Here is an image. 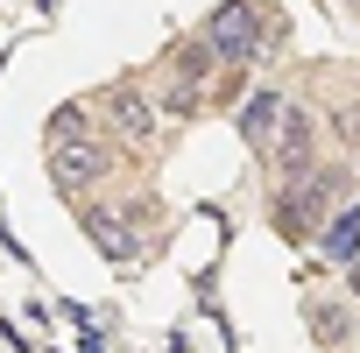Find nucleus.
Returning <instances> with one entry per match:
<instances>
[{"mask_svg": "<svg viewBox=\"0 0 360 353\" xmlns=\"http://www.w3.org/2000/svg\"><path fill=\"white\" fill-rule=\"evenodd\" d=\"M50 169H57L64 191H99L106 176L120 169V148L92 127L85 106H64V113L50 120Z\"/></svg>", "mask_w": 360, "mask_h": 353, "instance_id": "1", "label": "nucleus"}, {"mask_svg": "<svg viewBox=\"0 0 360 353\" xmlns=\"http://www.w3.org/2000/svg\"><path fill=\"white\" fill-rule=\"evenodd\" d=\"M332 205H339V169L332 162H318L311 176H297V184H276V219L290 233H318Z\"/></svg>", "mask_w": 360, "mask_h": 353, "instance_id": "2", "label": "nucleus"}, {"mask_svg": "<svg viewBox=\"0 0 360 353\" xmlns=\"http://www.w3.org/2000/svg\"><path fill=\"white\" fill-rule=\"evenodd\" d=\"M205 43L219 64H255L262 57V8L255 0H226V8L205 15Z\"/></svg>", "mask_w": 360, "mask_h": 353, "instance_id": "3", "label": "nucleus"}, {"mask_svg": "<svg viewBox=\"0 0 360 353\" xmlns=\"http://www.w3.org/2000/svg\"><path fill=\"white\" fill-rule=\"evenodd\" d=\"M290 92H276V85H262V92H248L240 99V134H248V148L255 155H269L276 141H283V120H290Z\"/></svg>", "mask_w": 360, "mask_h": 353, "instance_id": "4", "label": "nucleus"}, {"mask_svg": "<svg viewBox=\"0 0 360 353\" xmlns=\"http://www.w3.org/2000/svg\"><path fill=\"white\" fill-rule=\"evenodd\" d=\"M106 120H113V134H120V141H155V120H162V106H155L141 85H120V92L106 99Z\"/></svg>", "mask_w": 360, "mask_h": 353, "instance_id": "5", "label": "nucleus"}, {"mask_svg": "<svg viewBox=\"0 0 360 353\" xmlns=\"http://www.w3.org/2000/svg\"><path fill=\"white\" fill-rule=\"evenodd\" d=\"M318 255L325 262H360V198H339L332 212H325V226H318Z\"/></svg>", "mask_w": 360, "mask_h": 353, "instance_id": "6", "label": "nucleus"}, {"mask_svg": "<svg viewBox=\"0 0 360 353\" xmlns=\"http://www.w3.org/2000/svg\"><path fill=\"white\" fill-rule=\"evenodd\" d=\"M353 325H360V304H353V297H318V304H311V332H318L325 353H339V346L353 339Z\"/></svg>", "mask_w": 360, "mask_h": 353, "instance_id": "7", "label": "nucleus"}, {"mask_svg": "<svg viewBox=\"0 0 360 353\" xmlns=\"http://www.w3.org/2000/svg\"><path fill=\"white\" fill-rule=\"evenodd\" d=\"M78 219H85V233L99 240V255H113V262H127V255H134V233L120 226L127 212H113V205H85Z\"/></svg>", "mask_w": 360, "mask_h": 353, "instance_id": "8", "label": "nucleus"}, {"mask_svg": "<svg viewBox=\"0 0 360 353\" xmlns=\"http://www.w3.org/2000/svg\"><path fill=\"white\" fill-rule=\"evenodd\" d=\"M198 99H205V85H191V78H176V85H169V92H162L155 106H162V113H176V120H184V113H198Z\"/></svg>", "mask_w": 360, "mask_h": 353, "instance_id": "9", "label": "nucleus"}, {"mask_svg": "<svg viewBox=\"0 0 360 353\" xmlns=\"http://www.w3.org/2000/svg\"><path fill=\"white\" fill-rule=\"evenodd\" d=\"M346 297L360 304V262H346Z\"/></svg>", "mask_w": 360, "mask_h": 353, "instance_id": "10", "label": "nucleus"}, {"mask_svg": "<svg viewBox=\"0 0 360 353\" xmlns=\"http://www.w3.org/2000/svg\"><path fill=\"white\" fill-rule=\"evenodd\" d=\"M346 148H353V162H360V120H346Z\"/></svg>", "mask_w": 360, "mask_h": 353, "instance_id": "11", "label": "nucleus"}, {"mask_svg": "<svg viewBox=\"0 0 360 353\" xmlns=\"http://www.w3.org/2000/svg\"><path fill=\"white\" fill-rule=\"evenodd\" d=\"M353 346H360V325H353Z\"/></svg>", "mask_w": 360, "mask_h": 353, "instance_id": "12", "label": "nucleus"}]
</instances>
